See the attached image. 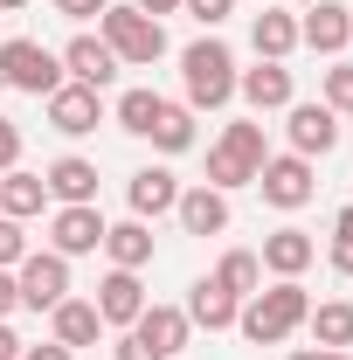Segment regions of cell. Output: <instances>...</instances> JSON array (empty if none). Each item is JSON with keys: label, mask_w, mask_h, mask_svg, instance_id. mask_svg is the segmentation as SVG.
Segmentation results:
<instances>
[{"label": "cell", "mask_w": 353, "mask_h": 360, "mask_svg": "<svg viewBox=\"0 0 353 360\" xmlns=\"http://www.w3.org/2000/svg\"><path fill=\"white\" fill-rule=\"evenodd\" d=\"M305 312H312L305 284H298V277H277L270 291H250V298H243V312H236V333H243L250 347H284V340L305 326Z\"/></svg>", "instance_id": "1"}, {"label": "cell", "mask_w": 353, "mask_h": 360, "mask_svg": "<svg viewBox=\"0 0 353 360\" xmlns=\"http://www.w3.org/2000/svg\"><path fill=\"white\" fill-rule=\"evenodd\" d=\"M180 90H187V111H222L236 97V56H229V42L201 35V42L180 49Z\"/></svg>", "instance_id": "2"}, {"label": "cell", "mask_w": 353, "mask_h": 360, "mask_svg": "<svg viewBox=\"0 0 353 360\" xmlns=\"http://www.w3.org/2000/svg\"><path fill=\"white\" fill-rule=\"evenodd\" d=\"M270 146H264V125H250V118H236L229 132L215 139V153H208V187H257V174H264Z\"/></svg>", "instance_id": "3"}, {"label": "cell", "mask_w": 353, "mask_h": 360, "mask_svg": "<svg viewBox=\"0 0 353 360\" xmlns=\"http://www.w3.org/2000/svg\"><path fill=\"white\" fill-rule=\"evenodd\" d=\"M97 35H104V49H111L118 63H132V70H153V63L167 56V28H160L153 14H139V7H104V14H97Z\"/></svg>", "instance_id": "4"}, {"label": "cell", "mask_w": 353, "mask_h": 360, "mask_svg": "<svg viewBox=\"0 0 353 360\" xmlns=\"http://www.w3.org/2000/svg\"><path fill=\"white\" fill-rule=\"evenodd\" d=\"M0 84L21 90V97H49V90L63 84V56L42 42H28V35H14V42H0Z\"/></svg>", "instance_id": "5"}, {"label": "cell", "mask_w": 353, "mask_h": 360, "mask_svg": "<svg viewBox=\"0 0 353 360\" xmlns=\"http://www.w3.org/2000/svg\"><path fill=\"white\" fill-rule=\"evenodd\" d=\"M14 291H21L28 312H56V305L70 298V257H56V250H28V257L14 264Z\"/></svg>", "instance_id": "6"}, {"label": "cell", "mask_w": 353, "mask_h": 360, "mask_svg": "<svg viewBox=\"0 0 353 360\" xmlns=\"http://www.w3.org/2000/svg\"><path fill=\"white\" fill-rule=\"evenodd\" d=\"M42 104H49V125H56L63 139H84V132H97V125H104V97H97L90 84H70V77L49 90Z\"/></svg>", "instance_id": "7"}, {"label": "cell", "mask_w": 353, "mask_h": 360, "mask_svg": "<svg viewBox=\"0 0 353 360\" xmlns=\"http://www.w3.org/2000/svg\"><path fill=\"white\" fill-rule=\"evenodd\" d=\"M257 187H264L270 208H305L312 194H319V180H312V160H298V153H277V160H264V174H257Z\"/></svg>", "instance_id": "8"}, {"label": "cell", "mask_w": 353, "mask_h": 360, "mask_svg": "<svg viewBox=\"0 0 353 360\" xmlns=\"http://www.w3.org/2000/svg\"><path fill=\"white\" fill-rule=\"evenodd\" d=\"M284 111H291L284 118V139H291L298 160H326L340 146V111H326V104H284Z\"/></svg>", "instance_id": "9"}, {"label": "cell", "mask_w": 353, "mask_h": 360, "mask_svg": "<svg viewBox=\"0 0 353 360\" xmlns=\"http://www.w3.org/2000/svg\"><path fill=\"white\" fill-rule=\"evenodd\" d=\"M104 215H97V201H84V208H56L49 215V250L56 257H90V250H104Z\"/></svg>", "instance_id": "10"}, {"label": "cell", "mask_w": 353, "mask_h": 360, "mask_svg": "<svg viewBox=\"0 0 353 360\" xmlns=\"http://www.w3.org/2000/svg\"><path fill=\"white\" fill-rule=\"evenodd\" d=\"M125 333H132L139 347H153L160 360H180V347H187V333H194V326H187V312H180V305H146Z\"/></svg>", "instance_id": "11"}, {"label": "cell", "mask_w": 353, "mask_h": 360, "mask_svg": "<svg viewBox=\"0 0 353 360\" xmlns=\"http://www.w3.org/2000/svg\"><path fill=\"white\" fill-rule=\"evenodd\" d=\"M298 42L319 49V56H340V49L353 42V7H340V0H312L305 21H298Z\"/></svg>", "instance_id": "12"}, {"label": "cell", "mask_w": 353, "mask_h": 360, "mask_svg": "<svg viewBox=\"0 0 353 360\" xmlns=\"http://www.w3.org/2000/svg\"><path fill=\"white\" fill-rule=\"evenodd\" d=\"M97 319L104 326H132L146 312V284H139V270H104V284H97Z\"/></svg>", "instance_id": "13"}, {"label": "cell", "mask_w": 353, "mask_h": 360, "mask_svg": "<svg viewBox=\"0 0 353 360\" xmlns=\"http://www.w3.org/2000/svg\"><path fill=\"white\" fill-rule=\"evenodd\" d=\"M180 312H187V326L229 333V326H236V312H243V298H236V291H222L215 277H194V284H187V305H180Z\"/></svg>", "instance_id": "14"}, {"label": "cell", "mask_w": 353, "mask_h": 360, "mask_svg": "<svg viewBox=\"0 0 353 360\" xmlns=\"http://www.w3.org/2000/svg\"><path fill=\"white\" fill-rule=\"evenodd\" d=\"M125 201H132V215H139V222H160V215H174L180 180L167 174V167H139V174L125 180Z\"/></svg>", "instance_id": "15"}, {"label": "cell", "mask_w": 353, "mask_h": 360, "mask_svg": "<svg viewBox=\"0 0 353 360\" xmlns=\"http://www.w3.org/2000/svg\"><path fill=\"white\" fill-rule=\"evenodd\" d=\"M174 215H180V229H187V236H222V229H229V194H222V187H208V180H201V187H180Z\"/></svg>", "instance_id": "16"}, {"label": "cell", "mask_w": 353, "mask_h": 360, "mask_svg": "<svg viewBox=\"0 0 353 360\" xmlns=\"http://www.w3.org/2000/svg\"><path fill=\"white\" fill-rule=\"evenodd\" d=\"M63 77H70V84H90V90H104L111 77H118V56L104 49V35H77V42L63 49Z\"/></svg>", "instance_id": "17"}, {"label": "cell", "mask_w": 353, "mask_h": 360, "mask_svg": "<svg viewBox=\"0 0 353 360\" xmlns=\"http://www.w3.org/2000/svg\"><path fill=\"white\" fill-rule=\"evenodd\" d=\"M97 333H104V319H97L90 298H63V305L49 312V340L70 347V354H77V347H97Z\"/></svg>", "instance_id": "18"}, {"label": "cell", "mask_w": 353, "mask_h": 360, "mask_svg": "<svg viewBox=\"0 0 353 360\" xmlns=\"http://www.w3.org/2000/svg\"><path fill=\"white\" fill-rule=\"evenodd\" d=\"M312 257H319V243H312L305 229H270V236H264V257H257V264L277 270V277H305Z\"/></svg>", "instance_id": "19"}, {"label": "cell", "mask_w": 353, "mask_h": 360, "mask_svg": "<svg viewBox=\"0 0 353 360\" xmlns=\"http://www.w3.org/2000/svg\"><path fill=\"white\" fill-rule=\"evenodd\" d=\"M250 49H257V63H284V56L298 49V14H284V7H264V14L250 21Z\"/></svg>", "instance_id": "20"}, {"label": "cell", "mask_w": 353, "mask_h": 360, "mask_svg": "<svg viewBox=\"0 0 353 360\" xmlns=\"http://www.w3.org/2000/svg\"><path fill=\"white\" fill-rule=\"evenodd\" d=\"M236 90L250 97V111H284V104H291V70H284V63L236 70Z\"/></svg>", "instance_id": "21"}, {"label": "cell", "mask_w": 353, "mask_h": 360, "mask_svg": "<svg viewBox=\"0 0 353 360\" xmlns=\"http://www.w3.org/2000/svg\"><path fill=\"white\" fill-rule=\"evenodd\" d=\"M104 257H111V270H146L153 264V229L139 222V215L132 222H111L104 229Z\"/></svg>", "instance_id": "22"}, {"label": "cell", "mask_w": 353, "mask_h": 360, "mask_svg": "<svg viewBox=\"0 0 353 360\" xmlns=\"http://www.w3.org/2000/svg\"><path fill=\"white\" fill-rule=\"evenodd\" d=\"M42 208H49V180L42 174H21V167L0 174V215H7V222H28V215H42Z\"/></svg>", "instance_id": "23"}, {"label": "cell", "mask_w": 353, "mask_h": 360, "mask_svg": "<svg viewBox=\"0 0 353 360\" xmlns=\"http://www.w3.org/2000/svg\"><path fill=\"white\" fill-rule=\"evenodd\" d=\"M42 180H49V194H56L63 208H84V201H97V167H90V160H77V153H70V160H56Z\"/></svg>", "instance_id": "24"}, {"label": "cell", "mask_w": 353, "mask_h": 360, "mask_svg": "<svg viewBox=\"0 0 353 360\" xmlns=\"http://www.w3.org/2000/svg\"><path fill=\"white\" fill-rule=\"evenodd\" d=\"M305 326H312V340H319V347H340V354L353 347V305H347V298H326V305H312Z\"/></svg>", "instance_id": "25"}, {"label": "cell", "mask_w": 353, "mask_h": 360, "mask_svg": "<svg viewBox=\"0 0 353 360\" xmlns=\"http://www.w3.org/2000/svg\"><path fill=\"white\" fill-rule=\"evenodd\" d=\"M215 284H222V291H236V298L264 291V264H257V250H229V257L215 264Z\"/></svg>", "instance_id": "26"}, {"label": "cell", "mask_w": 353, "mask_h": 360, "mask_svg": "<svg viewBox=\"0 0 353 360\" xmlns=\"http://www.w3.org/2000/svg\"><path fill=\"white\" fill-rule=\"evenodd\" d=\"M153 146H160V153H187V146H194V111H187V104H160V118H153Z\"/></svg>", "instance_id": "27"}, {"label": "cell", "mask_w": 353, "mask_h": 360, "mask_svg": "<svg viewBox=\"0 0 353 360\" xmlns=\"http://www.w3.org/2000/svg\"><path fill=\"white\" fill-rule=\"evenodd\" d=\"M160 104H167L160 90H125V97H118V132L146 139V132H153V118H160Z\"/></svg>", "instance_id": "28"}, {"label": "cell", "mask_w": 353, "mask_h": 360, "mask_svg": "<svg viewBox=\"0 0 353 360\" xmlns=\"http://www.w3.org/2000/svg\"><path fill=\"white\" fill-rule=\"evenodd\" d=\"M319 104L340 111V118L353 111V63H333V70H326V97H319Z\"/></svg>", "instance_id": "29"}, {"label": "cell", "mask_w": 353, "mask_h": 360, "mask_svg": "<svg viewBox=\"0 0 353 360\" xmlns=\"http://www.w3.org/2000/svg\"><path fill=\"white\" fill-rule=\"evenodd\" d=\"M333 270H340V277H353V208H340V215H333Z\"/></svg>", "instance_id": "30"}, {"label": "cell", "mask_w": 353, "mask_h": 360, "mask_svg": "<svg viewBox=\"0 0 353 360\" xmlns=\"http://www.w3.org/2000/svg\"><path fill=\"white\" fill-rule=\"evenodd\" d=\"M21 257H28V229H21V222H7V215H0V270H14V264H21Z\"/></svg>", "instance_id": "31"}, {"label": "cell", "mask_w": 353, "mask_h": 360, "mask_svg": "<svg viewBox=\"0 0 353 360\" xmlns=\"http://www.w3.org/2000/svg\"><path fill=\"white\" fill-rule=\"evenodd\" d=\"M14 167H21V125L0 118V174H14Z\"/></svg>", "instance_id": "32"}, {"label": "cell", "mask_w": 353, "mask_h": 360, "mask_svg": "<svg viewBox=\"0 0 353 360\" xmlns=\"http://www.w3.org/2000/svg\"><path fill=\"white\" fill-rule=\"evenodd\" d=\"M180 7H187L201 28H215V21H229V14H236V0H180Z\"/></svg>", "instance_id": "33"}, {"label": "cell", "mask_w": 353, "mask_h": 360, "mask_svg": "<svg viewBox=\"0 0 353 360\" xmlns=\"http://www.w3.org/2000/svg\"><path fill=\"white\" fill-rule=\"evenodd\" d=\"M56 7H63V14H70V21H90V14H104V7H111V0H56Z\"/></svg>", "instance_id": "34"}, {"label": "cell", "mask_w": 353, "mask_h": 360, "mask_svg": "<svg viewBox=\"0 0 353 360\" xmlns=\"http://www.w3.org/2000/svg\"><path fill=\"white\" fill-rule=\"evenodd\" d=\"M21 360H77L70 347H56V340H42V347H21Z\"/></svg>", "instance_id": "35"}, {"label": "cell", "mask_w": 353, "mask_h": 360, "mask_svg": "<svg viewBox=\"0 0 353 360\" xmlns=\"http://www.w3.org/2000/svg\"><path fill=\"white\" fill-rule=\"evenodd\" d=\"M14 305H21V291H14V270H0V319L14 312Z\"/></svg>", "instance_id": "36"}, {"label": "cell", "mask_w": 353, "mask_h": 360, "mask_svg": "<svg viewBox=\"0 0 353 360\" xmlns=\"http://www.w3.org/2000/svg\"><path fill=\"white\" fill-rule=\"evenodd\" d=\"M118 360H160V354H153V347H139L132 333H125V340H118Z\"/></svg>", "instance_id": "37"}, {"label": "cell", "mask_w": 353, "mask_h": 360, "mask_svg": "<svg viewBox=\"0 0 353 360\" xmlns=\"http://www.w3.org/2000/svg\"><path fill=\"white\" fill-rule=\"evenodd\" d=\"M291 360H353V354H340V347H298Z\"/></svg>", "instance_id": "38"}, {"label": "cell", "mask_w": 353, "mask_h": 360, "mask_svg": "<svg viewBox=\"0 0 353 360\" xmlns=\"http://www.w3.org/2000/svg\"><path fill=\"white\" fill-rule=\"evenodd\" d=\"M139 14H153V21H160V14H180V0H132Z\"/></svg>", "instance_id": "39"}, {"label": "cell", "mask_w": 353, "mask_h": 360, "mask_svg": "<svg viewBox=\"0 0 353 360\" xmlns=\"http://www.w3.org/2000/svg\"><path fill=\"white\" fill-rule=\"evenodd\" d=\"M0 360H21V340H14V326L0 319Z\"/></svg>", "instance_id": "40"}, {"label": "cell", "mask_w": 353, "mask_h": 360, "mask_svg": "<svg viewBox=\"0 0 353 360\" xmlns=\"http://www.w3.org/2000/svg\"><path fill=\"white\" fill-rule=\"evenodd\" d=\"M14 7H28V0H0V14H14Z\"/></svg>", "instance_id": "41"}]
</instances>
